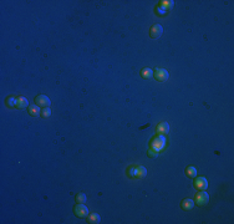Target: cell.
Wrapping results in <instances>:
<instances>
[{
    "label": "cell",
    "mask_w": 234,
    "mask_h": 224,
    "mask_svg": "<svg viewBox=\"0 0 234 224\" xmlns=\"http://www.w3.org/2000/svg\"><path fill=\"white\" fill-rule=\"evenodd\" d=\"M146 174H147V170L142 166L131 167L128 170V176L131 178H143Z\"/></svg>",
    "instance_id": "obj_1"
},
{
    "label": "cell",
    "mask_w": 234,
    "mask_h": 224,
    "mask_svg": "<svg viewBox=\"0 0 234 224\" xmlns=\"http://www.w3.org/2000/svg\"><path fill=\"white\" fill-rule=\"evenodd\" d=\"M166 144V138L163 136H157V137H154L152 143H151V148L154 149V151H161V149L164 147Z\"/></svg>",
    "instance_id": "obj_2"
},
{
    "label": "cell",
    "mask_w": 234,
    "mask_h": 224,
    "mask_svg": "<svg viewBox=\"0 0 234 224\" xmlns=\"http://www.w3.org/2000/svg\"><path fill=\"white\" fill-rule=\"evenodd\" d=\"M75 214L77 217H81V218H85L89 215V208L86 207V205L84 203H80V204H77L76 207H75Z\"/></svg>",
    "instance_id": "obj_3"
},
{
    "label": "cell",
    "mask_w": 234,
    "mask_h": 224,
    "mask_svg": "<svg viewBox=\"0 0 234 224\" xmlns=\"http://www.w3.org/2000/svg\"><path fill=\"white\" fill-rule=\"evenodd\" d=\"M154 76H156V79H157L158 81H167L168 80V77H169V73H168V71L167 70H164V69H157L154 72Z\"/></svg>",
    "instance_id": "obj_4"
},
{
    "label": "cell",
    "mask_w": 234,
    "mask_h": 224,
    "mask_svg": "<svg viewBox=\"0 0 234 224\" xmlns=\"http://www.w3.org/2000/svg\"><path fill=\"white\" fill-rule=\"evenodd\" d=\"M196 202L198 205H206L209 202V196L207 192H198L196 196Z\"/></svg>",
    "instance_id": "obj_5"
},
{
    "label": "cell",
    "mask_w": 234,
    "mask_h": 224,
    "mask_svg": "<svg viewBox=\"0 0 234 224\" xmlns=\"http://www.w3.org/2000/svg\"><path fill=\"white\" fill-rule=\"evenodd\" d=\"M162 32H163V28L160 24H154L149 30L151 37H153V39H158V37L162 35Z\"/></svg>",
    "instance_id": "obj_6"
},
{
    "label": "cell",
    "mask_w": 234,
    "mask_h": 224,
    "mask_svg": "<svg viewBox=\"0 0 234 224\" xmlns=\"http://www.w3.org/2000/svg\"><path fill=\"white\" fill-rule=\"evenodd\" d=\"M35 102L37 106H43V107H49L50 106V99L45 95H39L35 97Z\"/></svg>",
    "instance_id": "obj_7"
},
{
    "label": "cell",
    "mask_w": 234,
    "mask_h": 224,
    "mask_svg": "<svg viewBox=\"0 0 234 224\" xmlns=\"http://www.w3.org/2000/svg\"><path fill=\"white\" fill-rule=\"evenodd\" d=\"M194 185H196V188L201 189V191H204L208 188V182L204 177H198L196 179V182H194Z\"/></svg>",
    "instance_id": "obj_8"
},
{
    "label": "cell",
    "mask_w": 234,
    "mask_h": 224,
    "mask_svg": "<svg viewBox=\"0 0 234 224\" xmlns=\"http://www.w3.org/2000/svg\"><path fill=\"white\" fill-rule=\"evenodd\" d=\"M156 129H157V132H160V133H168L169 132V125L167 122H162L157 126Z\"/></svg>",
    "instance_id": "obj_9"
},
{
    "label": "cell",
    "mask_w": 234,
    "mask_h": 224,
    "mask_svg": "<svg viewBox=\"0 0 234 224\" xmlns=\"http://www.w3.org/2000/svg\"><path fill=\"white\" fill-rule=\"evenodd\" d=\"M28 105H29V102H28V100L25 99V97H17V100H16V107L17 108H25V107H28Z\"/></svg>",
    "instance_id": "obj_10"
},
{
    "label": "cell",
    "mask_w": 234,
    "mask_h": 224,
    "mask_svg": "<svg viewBox=\"0 0 234 224\" xmlns=\"http://www.w3.org/2000/svg\"><path fill=\"white\" fill-rule=\"evenodd\" d=\"M194 207V202L192 200V199H184L183 202H182V208L183 209H186V211H188V209H192Z\"/></svg>",
    "instance_id": "obj_11"
},
{
    "label": "cell",
    "mask_w": 234,
    "mask_h": 224,
    "mask_svg": "<svg viewBox=\"0 0 234 224\" xmlns=\"http://www.w3.org/2000/svg\"><path fill=\"white\" fill-rule=\"evenodd\" d=\"M29 114L31 116H37V115H40V108H39L37 105H31L29 107Z\"/></svg>",
    "instance_id": "obj_12"
},
{
    "label": "cell",
    "mask_w": 234,
    "mask_h": 224,
    "mask_svg": "<svg viewBox=\"0 0 234 224\" xmlns=\"http://www.w3.org/2000/svg\"><path fill=\"white\" fill-rule=\"evenodd\" d=\"M100 220H101V218H100V215L97 214V213H92V214H90V217H89V222L92 223V224L100 223Z\"/></svg>",
    "instance_id": "obj_13"
},
{
    "label": "cell",
    "mask_w": 234,
    "mask_h": 224,
    "mask_svg": "<svg viewBox=\"0 0 234 224\" xmlns=\"http://www.w3.org/2000/svg\"><path fill=\"white\" fill-rule=\"evenodd\" d=\"M186 174H187L188 177H196V176H197V170H196L194 167H187Z\"/></svg>",
    "instance_id": "obj_14"
},
{
    "label": "cell",
    "mask_w": 234,
    "mask_h": 224,
    "mask_svg": "<svg viewBox=\"0 0 234 224\" xmlns=\"http://www.w3.org/2000/svg\"><path fill=\"white\" fill-rule=\"evenodd\" d=\"M142 76H143L145 79H151V77L153 76V71H152L151 69L146 67V69L142 70Z\"/></svg>",
    "instance_id": "obj_15"
},
{
    "label": "cell",
    "mask_w": 234,
    "mask_h": 224,
    "mask_svg": "<svg viewBox=\"0 0 234 224\" xmlns=\"http://www.w3.org/2000/svg\"><path fill=\"white\" fill-rule=\"evenodd\" d=\"M172 6H173V2H172V0H169V2H162V4H161V8H163L164 11L171 9Z\"/></svg>",
    "instance_id": "obj_16"
},
{
    "label": "cell",
    "mask_w": 234,
    "mask_h": 224,
    "mask_svg": "<svg viewBox=\"0 0 234 224\" xmlns=\"http://www.w3.org/2000/svg\"><path fill=\"white\" fill-rule=\"evenodd\" d=\"M16 97H9V99H6V105L9 106V107H14V106H16Z\"/></svg>",
    "instance_id": "obj_17"
},
{
    "label": "cell",
    "mask_w": 234,
    "mask_h": 224,
    "mask_svg": "<svg viewBox=\"0 0 234 224\" xmlns=\"http://www.w3.org/2000/svg\"><path fill=\"white\" fill-rule=\"evenodd\" d=\"M76 202H79V203H85V202H86V194H85V193L77 194V196H76Z\"/></svg>",
    "instance_id": "obj_18"
},
{
    "label": "cell",
    "mask_w": 234,
    "mask_h": 224,
    "mask_svg": "<svg viewBox=\"0 0 234 224\" xmlns=\"http://www.w3.org/2000/svg\"><path fill=\"white\" fill-rule=\"evenodd\" d=\"M41 115H43L44 117H49V116L51 115V110H50L49 107H45V108L41 111Z\"/></svg>",
    "instance_id": "obj_19"
}]
</instances>
